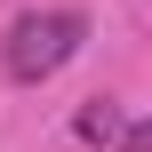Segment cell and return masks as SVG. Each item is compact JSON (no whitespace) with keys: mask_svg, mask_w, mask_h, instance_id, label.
Segmentation results:
<instances>
[{"mask_svg":"<svg viewBox=\"0 0 152 152\" xmlns=\"http://www.w3.org/2000/svg\"><path fill=\"white\" fill-rule=\"evenodd\" d=\"M80 40H88V16L80 8H32V16H16L0 64H8V80H48Z\"/></svg>","mask_w":152,"mask_h":152,"instance_id":"6da1fadb","label":"cell"},{"mask_svg":"<svg viewBox=\"0 0 152 152\" xmlns=\"http://www.w3.org/2000/svg\"><path fill=\"white\" fill-rule=\"evenodd\" d=\"M80 136H88V144H112V136H120V104H112V96H96V104L80 112Z\"/></svg>","mask_w":152,"mask_h":152,"instance_id":"7a4b0ae2","label":"cell"},{"mask_svg":"<svg viewBox=\"0 0 152 152\" xmlns=\"http://www.w3.org/2000/svg\"><path fill=\"white\" fill-rule=\"evenodd\" d=\"M120 152H152V120H136V128H120Z\"/></svg>","mask_w":152,"mask_h":152,"instance_id":"3957f363","label":"cell"}]
</instances>
